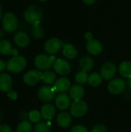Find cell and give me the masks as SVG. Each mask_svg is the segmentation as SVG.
<instances>
[{
  "label": "cell",
  "instance_id": "6da1fadb",
  "mask_svg": "<svg viewBox=\"0 0 131 132\" xmlns=\"http://www.w3.org/2000/svg\"><path fill=\"white\" fill-rule=\"evenodd\" d=\"M42 17V9L37 5H32L26 9L24 12V19L32 26L39 24Z\"/></svg>",
  "mask_w": 131,
  "mask_h": 132
},
{
  "label": "cell",
  "instance_id": "7a4b0ae2",
  "mask_svg": "<svg viewBox=\"0 0 131 132\" xmlns=\"http://www.w3.org/2000/svg\"><path fill=\"white\" fill-rule=\"evenodd\" d=\"M26 67V60L22 56H12L6 63V69L8 71L18 73L22 72Z\"/></svg>",
  "mask_w": 131,
  "mask_h": 132
},
{
  "label": "cell",
  "instance_id": "3957f363",
  "mask_svg": "<svg viewBox=\"0 0 131 132\" xmlns=\"http://www.w3.org/2000/svg\"><path fill=\"white\" fill-rule=\"evenodd\" d=\"M56 59L55 56H48L46 54H39L34 60L35 66L41 70H49L53 67Z\"/></svg>",
  "mask_w": 131,
  "mask_h": 132
},
{
  "label": "cell",
  "instance_id": "277c9868",
  "mask_svg": "<svg viewBox=\"0 0 131 132\" xmlns=\"http://www.w3.org/2000/svg\"><path fill=\"white\" fill-rule=\"evenodd\" d=\"M2 27L7 32H13L18 28V20L16 15L12 12H5L2 17Z\"/></svg>",
  "mask_w": 131,
  "mask_h": 132
},
{
  "label": "cell",
  "instance_id": "5b68a950",
  "mask_svg": "<svg viewBox=\"0 0 131 132\" xmlns=\"http://www.w3.org/2000/svg\"><path fill=\"white\" fill-rule=\"evenodd\" d=\"M88 111L87 104L83 101H76L71 104L70 114L75 118H81L84 116Z\"/></svg>",
  "mask_w": 131,
  "mask_h": 132
},
{
  "label": "cell",
  "instance_id": "8992f818",
  "mask_svg": "<svg viewBox=\"0 0 131 132\" xmlns=\"http://www.w3.org/2000/svg\"><path fill=\"white\" fill-rule=\"evenodd\" d=\"M63 41L58 38L53 37V38H50L45 43L44 50L48 54L53 55L58 53L63 48Z\"/></svg>",
  "mask_w": 131,
  "mask_h": 132
},
{
  "label": "cell",
  "instance_id": "52a82bcc",
  "mask_svg": "<svg viewBox=\"0 0 131 132\" xmlns=\"http://www.w3.org/2000/svg\"><path fill=\"white\" fill-rule=\"evenodd\" d=\"M39 99L42 102H50L55 98L56 90H54L53 87L51 86H42L41 87L37 93Z\"/></svg>",
  "mask_w": 131,
  "mask_h": 132
},
{
  "label": "cell",
  "instance_id": "ba28073f",
  "mask_svg": "<svg viewBox=\"0 0 131 132\" xmlns=\"http://www.w3.org/2000/svg\"><path fill=\"white\" fill-rule=\"evenodd\" d=\"M42 73L38 70H31L26 72L23 76V82L29 86H34L42 80Z\"/></svg>",
  "mask_w": 131,
  "mask_h": 132
},
{
  "label": "cell",
  "instance_id": "9c48e42d",
  "mask_svg": "<svg viewBox=\"0 0 131 132\" xmlns=\"http://www.w3.org/2000/svg\"><path fill=\"white\" fill-rule=\"evenodd\" d=\"M126 88L125 82L121 79L112 80L107 86V89L112 94H120L124 91Z\"/></svg>",
  "mask_w": 131,
  "mask_h": 132
},
{
  "label": "cell",
  "instance_id": "30bf717a",
  "mask_svg": "<svg viewBox=\"0 0 131 132\" xmlns=\"http://www.w3.org/2000/svg\"><path fill=\"white\" fill-rule=\"evenodd\" d=\"M53 67L55 72L59 75H67L71 70L70 64L63 59H57Z\"/></svg>",
  "mask_w": 131,
  "mask_h": 132
},
{
  "label": "cell",
  "instance_id": "8fae6325",
  "mask_svg": "<svg viewBox=\"0 0 131 132\" xmlns=\"http://www.w3.org/2000/svg\"><path fill=\"white\" fill-rule=\"evenodd\" d=\"M117 72V67L114 63L111 62L105 63L101 68L100 74L104 80H110L112 79Z\"/></svg>",
  "mask_w": 131,
  "mask_h": 132
},
{
  "label": "cell",
  "instance_id": "7c38bea8",
  "mask_svg": "<svg viewBox=\"0 0 131 132\" xmlns=\"http://www.w3.org/2000/svg\"><path fill=\"white\" fill-rule=\"evenodd\" d=\"M55 104L56 108H58L59 110H66L69 108V106H71L70 97L66 94L61 93L56 96L55 99Z\"/></svg>",
  "mask_w": 131,
  "mask_h": 132
},
{
  "label": "cell",
  "instance_id": "4fadbf2b",
  "mask_svg": "<svg viewBox=\"0 0 131 132\" xmlns=\"http://www.w3.org/2000/svg\"><path fill=\"white\" fill-rule=\"evenodd\" d=\"M53 88L56 92L64 93L70 89V80L66 77H59L55 81Z\"/></svg>",
  "mask_w": 131,
  "mask_h": 132
},
{
  "label": "cell",
  "instance_id": "5bb4252c",
  "mask_svg": "<svg viewBox=\"0 0 131 132\" xmlns=\"http://www.w3.org/2000/svg\"><path fill=\"white\" fill-rule=\"evenodd\" d=\"M86 48L90 54L95 56L100 54L103 49L101 42L97 39H92L90 41H88L86 45Z\"/></svg>",
  "mask_w": 131,
  "mask_h": 132
},
{
  "label": "cell",
  "instance_id": "9a60e30c",
  "mask_svg": "<svg viewBox=\"0 0 131 132\" xmlns=\"http://www.w3.org/2000/svg\"><path fill=\"white\" fill-rule=\"evenodd\" d=\"M12 77L6 73H2L0 74V90L2 92L8 93L12 90Z\"/></svg>",
  "mask_w": 131,
  "mask_h": 132
},
{
  "label": "cell",
  "instance_id": "2e32d148",
  "mask_svg": "<svg viewBox=\"0 0 131 132\" xmlns=\"http://www.w3.org/2000/svg\"><path fill=\"white\" fill-rule=\"evenodd\" d=\"M0 53L5 56L11 54L13 56H18V50L12 48V44L9 41L2 39L0 40Z\"/></svg>",
  "mask_w": 131,
  "mask_h": 132
},
{
  "label": "cell",
  "instance_id": "e0dca14e",
  "mask_svg": "<svg viewBox=\"0 0 131 132\" xmlns=\"http://www.w3.org/2000/svg\"><path fill=\"white\" fill-rule=\"evenodd\" d=\"M14 42L18 46L21 48H25L29 46L30 39L29 36L25 32L19 31L17 32L14 36Z\"/></svg>",
  "mask_w": 131,
  "mask_h": 132
},
{
  "label": "cell",
  "instance_id": "ac0fdd59",
  "mask_svg": "<svg viewBox=\"0 0 131 132\" xmlns=\"http://www.w3.org/2000/svg\"><path fill=\"white\" fill-rule=\"evenodd\" d=\"M69 97L74 101H81L84 96L85 90L84 88L80 84H75L70 87L69 90Z\"/></svg>",
  "mask_w": 131,
  "mask_h": 132
},
{
  "label": "cell",
  "instance_id": "d6986e66",
  "mask_svg": "<svg viewBox=\"0 0 131 132\" xmlns=\"http://www.w3.org/2000/svg\"><path fill=\"white\" fill-rule=\"evenodd\" d=\"M42 118L46 121H50L56 114V108L52 104H46L41 108Z\"/></svg>",
  "mask_w": 131,
  "mask_h": 132
},
{
  "label": "cell",
  "instance_id": "ffe728a7",
  "mask_svg": "<svg viewBox=\"0 0 131 132\" xmlns=\"http://www.w3.org/2000/svg\"><path fill=\"white\" fill-rule=\"evenodd\" d=\"M56 121L59 126L63 128H66L70 126L72 123L71 116L66 112H61L57 115Z\"/></svg>",
  "mask_w": 131,
  "mask_h": 132
},
{
  "label": "cell",
  "instance_id": "44dd1931",
  "mask_svg": "<svg viewBox=\"0 0 131 132\" xmlns=\"http://www.w3.org/2000/svg\"><path fill=\"white\" fill-rule=\"evenodd\" d=\"M63 54L66 58L69 60H73L77 56L78 52L76 48L73 45L70 43H66L64 44L63 46Z\"/></svg>",
  "mask_w": 131,
  "mask_h": 132
},
{
  "label": "cell",
  "instance_id": "7402d4cb",
  "mask_svg": "<svg viewBox=\"0 0 131 132\" xmlns=\"http://www.w3.org/2000/svg\"><path fill=\"white\" fill-rule=\"evenodd\" d=\"M94 67V61L92 57L90 56H83L80 60V67L81 68L82 71L84 72H90L93 70Z\"/></svg>",
  "mask_w": 131,
  "mask_h": 132
},
{
  "label": "cell",
  "instance_id": "603a6c76",
  "mask_svg": "<svg viewBox=\"0 0 131 132\" xmlns=\"http://www.w3.org/2000/svg\"><path fill=\"white\" fill-rule=\"evenodd\" d=\"M119 73L124 77L129 78L131 77V63L129 61H123L119 66Z\"/></svg>",
  "mask_w": 131,
  "mask_h": 132
},
{
  "label": "cell",
  "instance_id": "cb8c5ba5",
  "mask_svg": "<svg viewBox=\"0 0 131 132\" xmlns=\"http://www.w3.org/2000/svg\"><path fill=\"white\" fill-rule=\"evenodd\" d=\"M42 80L46 84H54L55 81L56 80V73L51 70H46L42 73Z\"/></svg>",
  "mask_w": 131,
  "mask_h": 132
},
{
  "label": "cell",
  "instance_id": "d4e9b609",
  "mask_svg": "<svg viewBox=\"0 0 131 132\" xmlns=\"http://www.w3.org/2000/svg\"><path fill=\"white\" fill-rule=\"evenodd\" d=\"M32 125L30 121L27 120L22 121L17 126L16 132H32Z\"/></svg>",
  "mask_w": 131,
  "mask_h": 132
},
{
  "label": "cell",
  "instance_id": "484cf974",
  "mask_svg": "<svg viewBox=\"0 0 131 132\" xmlns=\"http://www.w3.org/2000/svg\"><path fill=\"white\" fill-rule=\"evenodd\" d=\"M102 80H103V77L101 74L98 73H91L88 78V83L93 87H97L102 83Z\"/></svg>",
  "mask_w": 131,
  "mask_h": 132
},
{
  "label": "cell",
  "instance_id": "4316f807",
  "mask_svg": "<svg viewBox=\"0 0 131 132\" xmlns=\"http://www.w3.org/2000/svg\"><path fill=\"white\" fill-rule=\"evenodd\" d=\"M31 33H32V36L33 38H35L36 39H39L44 36V29L39 24L34 25L32 27Z\"/></svg>",
  "mask_w": 131,
  "mask_h": 132
},
{
  "label": "cell",
  "instance_id": "83f0119b",
  "mask_svg": "<svg viewBox=\"0 0 131 132\" xmlns=\"http://www.w3.org/2000/svg\"><path fill=\"white\" fill-rule=\"evenodd\" d=\"M34 132H51L49 123L46 121H39L34 127Z\"/></svg>",
  "mask_w": 131,
  "mask_h": 132
},
{
  "label": "cell",
  "instance_id": "f1b7e54d",
  "mask_svg": "<svg viewBox=\"0 0 131 132\" xmlns=\"http://www.w3.org/2000/svg\"><path fill=\"white\" fill-rule=\"evenodd\" d=\"M88 78H89V76L86 72L80 71L76 73L75 80H76V82L78 83L79 84H84L86 82H88Z\"/></svg>",
  "mask_w": 131,
  "mask_h": 132
},
{
  "label": "cell",
  "instance_id": "f546056e",
  "mask_svg": "<svg viewBox=\"0 0 131 132\" xmlns=\"http://www.w3.org/2000/svg\"><path fill=\"white\" fill-rule=\"evenodd\" d=\"M28 118L31 122L33 123H38L40 121V119L42 118L41 113L36 110H32L28 114Z\"/></svg>",
  "mask_w": 131,
  "mask_h": 132
},
{
  "label": "cell",
  "instance_id": "4dcf8cb0",
  "mask_svg": "<svg viewBox=\"0 0 131 132\" xmlns=\"http://www.w3.org/2000/svg\"><path fill=\"white\" fill-rule=\"evenodd\" d=\"M91 132H107V130L103 125H97L92 128Z\"/></svg>",
  "mask_w": 131,
  "mask_h": 132
},
{
  "label": "cell",
  "instance_id": "1f68e13d",
  "mask_svg": "<svg viewBox=\"0 0 131 132\" xmlns=\"http://www.w3.org/2000/svg\"><path fill=\"white\" fill-rule=\"evenodd\" d=\"M70 132H89L87 128L83 125H75L72 128Z\"/></svg>",
  "mask_w": 131,
  "mask_h": 132
},
{
  "label": "cell",
  "instance_id": "d6a6232c",
  "mask_svg": "<svg viewBox=\"0 0 131 132\" xmlns=\"http://www.w3.org/2000/svg\"><path fill=\"white\" fill-rule=\"evenodd\" d=\"M7 97L11 101H15L17 99V97H18V94H17V92L15 90H11L10 91H8L7 93Z\"/></svg>",
  "mask_w": 131,
  "mask_h": 132
},
{
  "label": "cell",
  "instance_id": "836d02e7",
  "mask_svg": "<svg viewBox=\"0 0 131 132\" xmlns=\"http://www.w3.org/2000/svg\"><path fill=\"white\" fill-rule=\"evenodd\" d=\"M0 132H12V129L8 125L2 124L0 125Z\"/></svg>",
  "mask_w": 131,
  "mask_h": 132
},
{
  "label": "cell",
  "instance_id": "e575fe53",
  "mask_svg": "<svg viewBox=\"0 0 131 132\" xmlns=\"http://www.w3.org/2000/svg\"><path fill=\"white\" fill-rule=\"evenodd\" d=\"M85 39L87 40V42H88V41H90V40L93 39V35L92 34V32H86V33L85 34Z\"/></svg>",
  "mask_w": 131,
  "mask_h": 132
},
{
  "label": "cell",
  "instance_id": "d590c367",
  "mask_svg": "<svg viewBox=\"0 0 131 132\" xmlns=\"http://www.w3.org/2000/svg\"><path fill=\"white\" fill-rule=\"evenodd\" d=\"M5 68H6V63L2 60H0V73H2Z\"/></svg>",
  "mask_w": 131,
  "mask_h": 132
},
{
  "label": "cell",
  "instance_id": "8d00e7d4",
  "mask_svg": "<svg viewBox=\"0 0 131 132\" xmlns=\"http://www.w3.org/2000/svg\"><path fill=\"white\" fill-rule=\"evenodd\" d=\"M96 1L97 0H83V2L84 3H86V5H93V4L95 3Z\"/></svg>",
  "mask_w": 131,
  "mask_h": 132
},
{
  "label": "cell",
  "instance_id": "74e56055",
  "mask_svg": "<svg viewBox=\"0 0 131 132\" xmlns=\"http://www.w3.org/2000/svg\"><path fill=\"white\" fill-rule=\"evenodd\" d=\"M127 84H128V87H129V88L130 89V90H131V77H129V78H128Z\"/></svg>",
  "mask_w": 131,
  "mask_h": 132
},
{
  "label": "cell",
  "instance_id": "f35d334b",
  "mask_svg": "<svg viewBox=\"0 0 131 132\" xmlns=\"http://www.w3.org/2000/svg\"><path fill=\"white\" fill-rule=\"evenodd\" d=\"M2 7H1V5H0V19H2Z\"/></svg>",
  "mask_w": 131,
  "mask_h": 132
},
{
  "label": "cell",
  "instance_id": "ab89813d",
  "mask_svg": "<svg viewBox=\"0 0 131 132\" xmlns=\"http://www.w3.org/2000/svg\"><path fill=\"white\" fill-rule=\"evenodd\" d=\"M2 36H3V34H2V32L0 31V38H1V37H2Z\"/></svg>",
  "mask_w": 131,
  "mask_h": 132
},
{
  "label": "cell",
  "instance_id": "60d3db41",
  "mask_svg": "<svg viewBox=\"0 0 131 132\" xmlns=\"http://www.w3.org/2000/svg\"><path fill=\"white\" fill-rule=\"evenodd\" d=\"M2 113L0 112V121H1V119H2Z\"/></svg>",
  "mask_w": 131,
  "mask_h": 132
},
{
  "label": "cell",
  "instance_id": "b9f144b4",
  "mask_svg": "<svg viewBox=\"0 0 131 132\" xmlns=\"http://www.w3.org/2000/svg\"><path fill=\"white\" fill-rule=\"evenodd\" d=\"M39 1H40V2H46V1H47V0H39Z\"/></svg>",
  "mask_w": 131,
  "mask_h": 132
}]
</instances>
